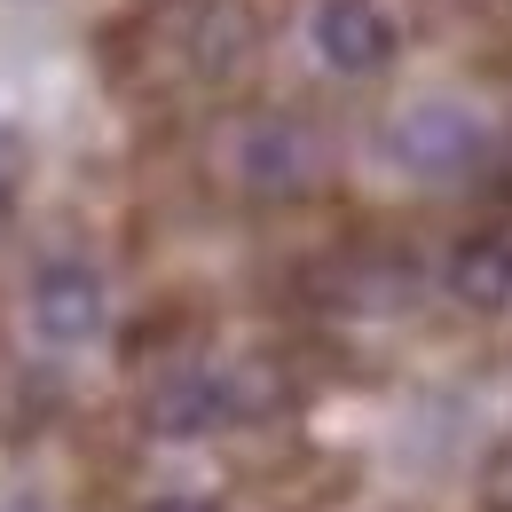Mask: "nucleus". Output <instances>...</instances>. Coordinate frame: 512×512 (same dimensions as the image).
Wrapping results in <instances>:
<instances>
[{
	"label": "nucleus",
	"instance_id": "20e7f679",
	"mask_svg": "<svg viewBox=\"0 0 512 512\" xmlns=\"http://www.w3.org/2000/svg\"><path fill=\"white\" fill-rule=\"evenodd\" d=\"M103 323H111V284H103V268L95 260H40V276H32V331L48 339V347H87V339H103Z\"/></svg>",
	"mask_w": 512,
	"mask_h": 512
},
{
	"label": "nucleus",
	"instance_id": "39448f33",
	"mask_svg": "<svg viewBox=\"0 0 512 512\" xmlns=\"http://www.w3.org/2000/svg\"><path fill=\"white\" fill-rule=\"evenodd\" d=\"M449 300H465V308L497 316V308L512 300V237H497V229L465 237V245L449 253Z\"/></svg>",
	"mask_w": 512,
	"mask_h": 512
},
{
	"label": "nucleus",
	"instance_id": "6e6552de",
	"mask_svg": "<svg viewBox=\"0 0 512 512\" xmlns=\"http://www.w3.org/2000/svg\"><path fill=\"white\" fill-rule=\"evenodd\" d=\"M497 512H512V481H505V489H497Z\"/></svg>",
	"mask_w": 512,
	"mask_h": 512
},
{
	"label": "nucleus",
	"instance_id": "0eeeda50",
	"mask_svg": "<svg viewBox=\"0 0 512 512\" xmlns=\"http://www.w3.org/2000/svg\"><path fill=\"white\" fill-rule=\"evenodd\" d=\"M142 512H221V505H205V497H150Z\"/></svg>",
	"mask_w": 512,
	"mask_h": 512
},
{
	"label": "nucleus",
	"instance_id": "423d86ee",
	"mask_svg": "<svg viewBox=\"0 0 512 512\" xmlns=\"http://www.w3.org/2000/svg\"><path fill=\"white\" fill-rule=\"evenodd\" d=\"M16 190H24V142L0 127V229H8V213H16Z\"/></svg>",
	"mask_w": 512,
	"mask_h": 512
},
{
	"label": "nucleus",
	"instance_id": "7ed1b4c3",
	"mask_svg": "<svg viewBox=\"0 0 512 512\" xmlns=\"http://www.w3.org/2000/svg\"><path fill=\"white\" fill-rule=\"evenodd\" d=\"M308 48L339 79H379L402 56V16H394V0H316L308 8Z\"/></svg>",
	"mask_w": 512,
	"mask_h": 512
},
{
	"label": "nucleus",
	"instance_id": "f03ea898",
	"mask_svg": "<svg viewBox=\"0 0 512 512\" xmlns=\"http://www.w3.org/2000/svg\"><path fill=\"white\" fill-rule=\"evenodd\" d=\"M229 182L260 205H292L323 182V134L308 119H284V111H253L229 127Z\"/></svg>",
	"mask_w": 512,
	"mask_h": 512
},
{
	"label": "nucleus",
	"instance_id": "f257e3e1",
	"mask_svg": "<svg viewBox=\"0 0 512 512\" xmlns=\"http://www.w3.org/2000/svg\"><path fill=\"white\" fill-rule=\"evenodd\" d=\"M379 150H386L394 174H410V182H426V190H457V182L489 174L497 134H489V119H481L473 103H457V95H426V103H402V111L386 119Z\"/></svg>",
	"mask_w": 512,
	"mask_h": 512
}]
</instances>
